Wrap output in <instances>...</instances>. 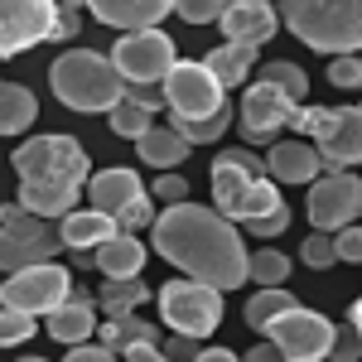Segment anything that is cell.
Returning a JSON list of instances; mask_svg holds the SVG:
<instances>
[{
    "mask_svg": "<svg viewBox=\"0 0 362 362\" xmlns=\"http://www.w3.org/2000/svg\"><path fill=\"white\" fill-rule=\"evenodd\" d=\"M155 251L165 256L169 266H179L189 280H203L213 290H237L247 285V247L237 223H227L218 208L203 203H165V213H155Z\"/></svg>",
    "mask_w": 362,
    "mask_h": 362,
    "instance_id": "obj_1",
    "label": "cell"
},
{
    "mask_svg": "<svg viewBox=\"0 0 362 362\" xmlns=\"http://www.w3.org/2000/svg\"><path fill=\"white\" fill-rule=\"evenodd\" d=\"M10 169L20 179V208L34 213V218H63L87 189V174H92V160H87L83 140L78 136H29L25 145L10 150Z\"/></svg>",
    "mask_w": 362,
    "mask_h": 362,
    "instance_id": "obj_2",
    "label": "cell"
},
{
    "mask_svg": "<svg viewBox=\"0 0 362 362\" xmlns=\"http://www.w3.org/2000/svg\"><path fill=\"white\" fill-rule=\"evenodd\" d=\"M280 25L314 54H362V0H280Z\"/></svg>",
    "mask_w": 362,
    "mask_h": 362,
    "instance_id": "obj_3",
    "label": "cell"
},
{
    "mask_svg": "<svg viewBox=\"0 0 362 362\" xmlns=\"http://www.w3.org/2000/svg\"><path fill=\"white\" fill-rule=\"evenodd\" d=\"M49 87H54V97L63 107H73V112H112L116 102H121V73L112 68V58L97 54V49H63L54 58V68H49Z\"/></svg>",
    "mask_w": 362,
    "mask_h": 362,
    "instance_id": "obj_4",
    "label": "cell"
},
{
    "mask_svg": "<svg viewBox=\"0 0 362 362\" xmlns=\"http://www.w3.org/2000/svg\"><path fill=\"white\" fill-rule=\"evenodd\" d=\"M295 136H309L324 169H353L362 165V107H295L290 116Z\"/></svg>",
    "mask_w": 362,
    "mask_h": 362,
    "instance_id": "obj_5",
    "label": "cell"
},
{
    "mask_svg": "<svg viewBox=\"0 0 362 362\" xmlns=\"http://www.w3.org/2000/svg\"><path fill=\"white\" fill-rule=\"evenodd\" d=\"M160 300V319L169 334H189V338H208L223 324V290L203 285V280H165L155 290Z\"/></svg>",
    "mask_w": 362,
    "mask_h": 362,
    "instance_id": "obj_6",
    "label": "cell"
},
{
    "mask_svg": "<svg viewBox=\"0 0 362 362\" xmlns=\"http://www.w3.org/2000/svg\"><path fill=\"white\" fill-rule=\"evenodd\" d=\"M276 203H280V184H276V179H266V174H247V169H237V165L213 160V208L223 213L227 223L247 227L251 218L271 213Z\"/></svg>",
    "mask_w": 362,
    "mask_h": 362,
    "instance_id": "obj_7",
    "label": "cell"
},
{
    "mask_svg": "<svg viewBox=\"0 0 362 362\" xmlns=\"http://www.w3.org/2000/svg\"><path fill=\"white\" fill-rule=\"evenodd\" d=\"M107 58H112V68L121 73V83H165V73L179 63L174 39L160 25L155 29H126Z\"/></svg>",
    "mask_w": 362,
    "mask_h": 362,
    "instance_id": "obj_8",
    "label": "cell"
},
{
    "mask_svg": "<svg viewBox=\"0 0 362 362\" xmlns=\"http://www.w3.org/2000/svg\"><path fill=\"white\" fill-rule=\"evenodd\" d=\"M160 92H165V107L179 116V121L213 116L227 102V87L208 73V63H203V58H179V63L165 73Z\"/></svg>",
    "mask_w": 362,
    "mask_h": 362,
    "instance_id": "obj_9",
    "label": "cell"
},
{
    "mask_svg": "<svg viewBox=\"0 0 362 362\" xmlns=\"http://www.w3.org/2000/svg\"><path fill=\"white\" fill-rule=\"evenodd\" d=\"M73 295V276L58 266V261H39L25 271H10L0 280V305L20 309V314H49Z\"/></svg>",
    "mask_w": 362,
    "mask_h": 362,
    "instance_id": "obj_10",
    "label": "cell"
},
{
    "mask_svg": "<svg viewBox=\"0 0 362 362\" xmlns=\"http://www.w3.org/2000/svg\"><path fill=\"white\" fill-rule=\"evenodd\" d=\"M362 213V179L353 169H324L319 179H309V223L314 232H338V227L358 223Z\"/></svg>",
    "mask_w": 362,
    "mask_h": 362,
    "instance_id": "obj_11",
    "label": "cell"
},
{
    "mask_svg": "<svg viewBox=\"0 0 362 362\" xmlns=\"http://www.w3.org/2000/svg\"><path fill=\"white\" fill-rule=\"evenodd\" d=\"M261 334H266V343H276L285 358L324 362L329 358V343H334V324H329L324 314H314V309L295 305V309H285L280 319H271Z\"/></svg>",
    "mask_w": 362,
    "mask_h": 362,
    "instance_id": "obj_12",
    "label": "cell"
},
{
    "mask_svg": "<svg viewBox=\"0 0 362 362\" xmlns=\"http://www.w3.org/2000/svg\"><path fill=\"white\" fill-rule=\"evenodd\" d=\"M58 227L49 218H34V213H15L0 223V271H25L39 261H54L58 256Z\"/></svg>",
    "mask_w": 362,
    "mask_h": 362,
    "instance_id": "obj_13",
    "label": "cell"
},
{
    "mask_svg": "<svg viewBox=\"0 0 362 362\" xmlns=\"http://www.w3.org/2000/svg\"><path fill=\"white\" fill-rule=\"evenodd\" d=\"M54 15V0H0V58H20L25 49L49 44Z\"/></svg>",
    "mask_w": 362,
    "mask_h": 362,
    "instance_id": "obj_14",
    "label": "cell"
},
{
    "mask_svg": "<svg viewBox=\"0 0 362 362\" xmlns=\"http://www.w3.org/2000/svg\"><path fill=\"white\" fill-rule=\"evenodd\" d=\"M290 116H295V102L285 97V92H276V87L266 83H251L247 92H242V112H237V126H242V136L247 140H276L285 126H290Z\"/></svg>",
    "mask_w": 362,
    "mask_h": 362,
    "instance_id": "obj_15",
    "label": "cell"
},
{
    "mask_svg": "<svg viewBox=\"0 0 362 362\" xmlns=\"http://www.w3.org/2000/svg\"><path fill=\"white\" fill-rule=\"evenodd\" d=\"M218 25H223V39H232V44H256L261 49L266 39H276L280 10L271 0H227Z\"/></svg>",
    "mask_w": 362,
    "mask_h": 362,
    "instance_id": "obj_16",
    "label": "cell"
},
{
    "mask_svg": "<svg viewBox=\"0 0 362 362\" xmlns=\"http://www.w3.org/2000/svg\"><path fill=\"white\" fill-rule=\"evenodd\" d=\"M266 174H271L276 184H309V179L324 174V160H319L314 140H305V136L276 140L271 155H266Z\"/></svg>",
    "mask_w": 362,
    "mask_h": 362,
    "instance_id": "obj_17",
    "label": "cell"
},
{
    "mask_svg": "<svg viewBox=\"0 0 362 362\" xmlns=\"http://www.w3.org/2000/svg\"><path fill=\"white\" fill-rule=\"evenodd\" d=\"M92 20L112 29H155L165 15H174V0H87Z\"/></svg>",
    "mask_w": 362,
    "mask_h": 362,
    "instance_id": "obj_18",
    "label": "cell"
},
{
    "mask_svg": "<svg viewBox=\"0 0 362 362\" xmlns=\"http://www.w3.org/2000/svg\"><path fill=\"white\" fill-rule=\"evenodd\" d=\"M44 319H49V338H54V343H63V348L87 343V338L97 334V300H92L87 290H73V295L58 309H49Z\"/></svg>",
    "mask_w": 362,
    "mask_h": 362,
    "instance_id": "obj_19",
    "label": "cell"
},
{
    "mask_svg": "<svg viewBox=\"0 0 362 362\" xmlns=\"http://www.w3.org/2000/svg\"><path fill=\"white\" fill-rule=\"evenodd\" d=\"M87 198H92V208L97 213H107V218H116L131 198L145 194V184H140V174L136 169H126V165H116V169H97V174H87Z\"/></svg>",
    "mask_w": 362,
    "mask_h": 362,
    "instance_id": "obj_20",
    "label": "cell"
},
{
    "mask_svg": "<svg viewBox=\"0 0 362 362\" xmlns=\"http://www.w3.org/2000/svg\"><path fill=\"white\" fill-rule=\"evenodd\" d=\"M92 266L107 280H136L145 271V247L136 232H112L102 247H92Z\"/></svg>",
    "mask_w": 362,
    "mask_h": 362,
    "instance_id": "obj_21",
    "label": "cell"
},
{
    "mask_svg": "<svg viewBox=\"0 0 362 362\" xmlns=\"http://www.w3.org/2000/svg\"><path fill=\"white\" fill-rule=\"evenodd\" d=\"M112 232H116V218L97 213V208H68V213L58 218V242H63L68 251H92V247H102Z\"/></svg>",
    "mask_w": 362,
    "mask_h": 362,
    "instance_id": "obj_22",
    "label": "cell"
},
{
    "mask_svg": "<svg viewBox=\"0 0 362 362\" xmlns=\"http://www.w3.org/2000/svg\"><path fill=\"white\" fill-rule=\"evenodd\" d=\"M189 140L179 136L174 126H150L145 136L136 140V155L145 160V165H155V169H179L184 160H189Z\"/></svg>",
    "mask_w": 362,
    "mask_h": 362,
    "instance_id": "obj_23",
    "label": "cell"
},
{
    "mask_svg": "<svg viewBox=\"0 0 362 362\" xmlns=\"http://www.w3.org/2000/svg\"><path fill=\"white\" fill-rule=\"evenodd\" d=\"M39 121V97L25 83H0V136H25Z\"/></svg>",
    "mask_w": 362,
    "mask_h": 362,
    "instance_id": "obj_24",
    "label": "cell"
},
{
    "mask_svg": "<svg viewBox=\"0 0 362 362\" xmlns=\"http://www.w3.org/2000/svg\"><path fill=\"white\" fill-rule=\"evenodd\" d=\"M203 63H208V73L223 87H242L251 78V68H256V44H232V39H227V44H218Z\"/></svg>",
    "mask_w": 362,
    "mask_h": 362,
    "instance_id": "obj_25",
    "label": "cell"
},
{
    "mask_svg": "<svg viewBox=\"0 0 362 362\" xmlns=\"http://www.w3.org/2000/svg\"><path fill=\"white\" fill-rule=\"evenodd\" d=\"M256 83H266V87H276V92H285L295 107L309 97V73L300 68V63H290V58H271V63H261Z\"/></svg>",
    "mask_w": 362,
    "mask_h": 362,
    "instance_id": "obj_26",
    "label": "cell"
},
{
    "mask_svg": "<svg viewBox=\"0 0 362 362\" xmlns=\"http://www.w3.org/2000/svg\"><path fill=\"white\" fill-rule=\"evenodd\" d=\"M295 305H300V300H295L290 290H280V285H261V290H256V295L247 300L242 319H247V329H256V334H261L271 319H280L285 309H295Z\"/></svg>",
    "mask_w": 362,
    "mask_h": 362,
    "instance_id": "obj_27",
    "label": "cell"
},
{
    "mask_svg": "<svg viewBox=\"0 0 362 362\" xmlns=\"http://www.w3.org/2000/svg\"><path fill=\"white\" fill-rule=\"evenodd\" d=\"M131 343H160V329H155V324H145L140 314L107 319V329H102V348H112V353H126Z\"/></svg>",
    "mask_w": 362,
    "mask_h": 362,
    "instance_id": "obj_28",
    "label": "cell"
},
{
    "mask_svg": "<svg viewBox=\"0 0 362 362\" xmlns=\"http://www.w3.org/2000/svg\"><path fill=\"white\" fill-rule=\"evenodd\" d=\"M150 300L145 280H102V314L107 319H121V314H136L140 305Z\"/></svg>",
    "mask_w": 362,
    "mask_h": 362,
    "instance_id": "obj_29",
    "label": "cell"
},
{
    "mask_svg": "<svg viewBox=\"0 0 362 362\" xmlns=\"http://www.w3.org/2000/svg\"><path fill=\"white\" fill-rule=\"evenodd\" d=\"M169 126L179 131V136L189 140V145H218L227 136V126H232V112H227V102L218 107L213 116H194V121H179V116H169Z\"/></svg>",
    "mask_w": 362,
    "mask_h": 362,
    "instance_id": "obj_30",
    "label": "cell"
},
{
    "mask_svg": "<svg viewBox=\"0 0 362 362\" xmlns=\"http://www.w3.org/2000/svg\"><path fill=\"white\" fill-rule=\"evenodd\" d=\"M247 276H256V285H285L290 276V256L276 247H261L256 256H247Z\"/></svg>",
    "mask_w": 362,
    "mask_h": 362,
    "instance_id": "obj_31",
    "label": "cell"
},
{
    "mask_svg": "<svg viewBox=\"0 0 362 362\" xmlns=\"http://www.w3.org/2000/svg\"><path fill=\"white\" fill-rule=\"evenodd\" d=\"M107 116H112V131H116V136H126V140H140L150 126H155V121H150V112H145V107H136V102H126V97H121Z\"/></svg>",
    "mask_w": 362,
    "mask_h": 362,
    "instance_id": "obj_32",
    "label": "cell"
},
{
    "mask_svg": "<svg viewBox=\"0 0 362 362\" xmlns=\"http://www.w3.org/2000/svg\"><path fill=\"white\" fill-rule=\"evenodd\" d=\"M300 261H305L309 271H329L338 261V251H334V232H309L305 242H300Z\"/></svg>",
    "mask_w": 362,
    "mask_h": 362,
    "instance_id": "obj_33",
    "label": "cell"
},
{
    "mask_svg": "<svg viewBox=\"0 0 362 362\" xmlns=\"http://www.w3.org/2000/svg\"><path fill=\"white\" fill-rule=\"evenodd\" d=\"M34 338V314H20V309L0 305V348H20Z\"/></svg>",
    "mask_w": 362,
    "mask_h": 362,
    "instance_id": "obj_34",
    "label": "cell"
},
{
    "mask_svg": "<svg viewBox=\"0 0 362 362\" xmlns=\"http://www.w3.org/2000/svg\"><path fill=\"white\" fill-rule=\"evenodd\" d=\"M155 223V203H150V189L140 198H131L121 213H116V232H140V227H150Z\"/></svg>",
    "mask_w": 362,
    "mask_h": 362,
    "instance_id": "obj_35",
    "label": "cell"
},
{
    "mask_svg": "<svg viewBox=\"0 0 362 362\" xmlns=\"http://www.w3.org/2000/svg\"><path fill=\"white\" fill-rule=\"evenodd\" d=\"M329 83L358 92L362 87V54H334L329 58Z\"/></svg>",
    "mask_w": 362,
    "mask_h": 362,
    "instance_id": "obj_36",
    "label": "cell"
},
{
    "mask_svg": "<svg viewBox=\"0 0 362 362\" xmlns=\"http://www.w3.org/2000/svg\"><path fill=\"white\" fill-rule=\"evenodd\" d=\"M223 5L227 0H174V10H179L184 25H213L223 15Z\"/></svg>",
    "mask_w": 362,
    "mask_h": 362,
    "instance_id": "obj_37",
    "label": "cell"
},
{
    "mask_svg": "<svg viewBox=\"0 0 362 362\" xmlns=\"http://www.w3.org/2000/svg\"><path fill=\"white\" fill-rule=\"evenodd\" d=\"M329 358H334V362H358L362 358V338H358V329H353V324H338V329H334Z\"/></svg>",
    "mask_w": 362,
    "mask_h": 362,
    "instance_id": "obj_38",
    "label": "cell"
},
{
    "mask_svg": "<svg viewBox=\"0 0 362 362\" xmlns=\"http://www.w3.org/2000/svg\"><path fill=\"white\" fill-rule=\"evenodd\" d=\"M334 251L338 261H348V266H362V223H348L334 232Z\"/></svg>",
    "mask_w": 362,
    "mask_h": 362,
    "instance_id": "obj_39",
    "label": "cell"
},
{
    "mask_svg": "<svg viewBox=\"0 0 362 362\" xmlns=\"http://www.w3.org/2000/svg\"><path fill=\"white\" fill-rule=\"evenodd\" d=\"M290 227V208H285V198H280L271 213H261V218H251L247 223V232H256V237H280Z\"/></svg>",
    "mask_w": 362,
    "mask_h": 362,
    "instance_id": "obj_40",
    "label": "cell"
},
{
    "mask_svg": "<svg viewBox=\"0 0 362 362\" xmlns=\"http://www.w3.org/2000/svg\"><path fill=\"white\" fill-rule=\"evenodd\" d=\"M126 102H136V107H145V112H165V92H160V83H126V92H121Z\"/></svg>",
    "mask_w": 362,
    "mask_h": 362,
    "instance_id": "obj_41",
    "label": "cell"
},
{
    "mask_svg": "<svg viewBox=\"0 0 362 362\" xmlns=\"http://www.w3.org/2000/svg\"><path fill=\"white\" fill-rule=\"evenodd\" d=\"M150 194L155 198H165V203H184V198H189V179H184V174H160V179H155V189H150Z\"/></svg>",
    "mask_w": 362,
    "mask_h": 362,
    "instance_id": "obj_42",
    "label": "cell"
},
{
    "mask_svg": "<svg viewBox=\"0 0 362 362\" xmlns=\"http://www.w3.org/2000/svg\"><path fill=\"white\" fill-rule=\"evenodd\" d=\"M160 353H165V358H174V362H194V353H198V338H189V334H174V338H165V343H160Z\"/></svg>",
    "mask_w": 362,
    "mask_h": 362,
    "instance_id": "obj_43",
    "label": "cell"
},
{
    "mask_svg": "<svg viewBox=\"0 0 362 362\" xmlns=\"http://www.w3.org/2000/svg\"><path fill=\"white\" fill-rule=\"evenodd\" d=\"M63 362H116L112 348H102V343H73V353Z\"/></svg>",
    "mask_w": 362,
    "mask_h": 362,
    "instance_id": "obj_44",
    "label": "cell"
},
{
    "mask_svg": "<svg viewBox=\"0 0 362 362\" xmlns=\"http://www.w3.org/2000/svg\"><path fill=\"white\" fill-rule=\"evenodd\" d=\"M218 160H223V165H237V169H247V174H266V160H256L251 150H223ZM266 179H271V174H266Z\"/></svg>",
    "mask_w": 362,
    "mask_h": 362,
    "instance_id": "obj_45",
    "label": "cell"
},
{
    "mask_svg": "<svg viewBox=\"0 0 362 362\" xmlns=\"http://www.w3.org/2000/svg\"><path fill=\"white\" fill-rule=\"evenodd\" d=\"M49 39H58V44H63V39H78V10H58Z\"/></svg>",
    "mask_w": 362,
    "mask_h": 362,
    "instance_id": "obj_46",
    "label": "cell"
},
{
    "mask_svg": "<svg viewBox=\"0 0 362 362\" xmlns=\"http://www.w3.org/2000/svg\"><path fill=\"white\" fill-rule=\"evenodd\" d=\"M126 362H174V358L160 353V343H131L126 348Z\"/></svg>",
    "mask_w": 362,
    "mask_h": 362,
    "instance_id": "obj_47",
    "label": "cell"
},
{
    "mask_svg": "<svg viewBox=\"0 0 362 362\" xmlns=\"http://www.w3.org/2000/svg\"><path fill=\"white\" fill-rule=\"evenodd\" d=\"M242 362H295V358H285L276 343H261V348H251V353H247Z\"/></svg>",
    "mask_w": 362,
    "mask_h": 362,
    "instance_id": "obj_48",
    "label": "cell"
},
{
    "mask_svg": "<svg viewBox=\"0 0 362 362\" xmlns=\"http://www.w3.org/2000/svg\"><path fill=\"white\" fill-rule=\"evenodd\" d=\"M194 362H242V358H237L232 348H198Z\"/></svg>",
    "mask_w": 362,
    "mask_h": 362,
    "instance_id": "obj_49",
    "label": "cell"
},
{
    "mask_svg": "<svg viewBox=\"0 0 362 362\" xmlns=\"http://www.w3.org/2000/svg\"><path fill=\"white\" fill-rule=\"evenodd\" d=\"M348 324H353V329H358V338H362V300L353 305V314H348Z\"/></svg>",
    "mask_w": 362,
    "mask_h": 362,
    "instance_id": "obj_50",
    "label": "cell"
},
{
    "mask_svg": "<svg viewBox=\"0 0 362 362\" xmlns=\"http://www.w3.org/2000/svg\"><path fill=\"white\" fill-rule=\"evenodd\" d=\"M58 10H87V0H54Z\"/></svg>",
    "mask_w": 362,
    "mask_h": 362,
    "instance_id": "obj_51",
    "label": "cell"
},
{
    "mask_svg": "<svg viewBox=\"0 0 362 362\" xmlns=\"http://www.w3.org/2000/svg\"><path fill=\"white\" fill-rule=\"evenodd\" d=\"M20 362H49V358H20Z\"/></svg>",
    "mask_w": 362,
    "mask_h": 362,
    "instance_id": "obj_52",
    "label": "cell"
},
{
    "mask_svg": "<svg viewBox=\"0 0 362 362\" xmlns=\"http://www.w3.org/2000/svg\"><path fill=\"white\" fill-rule=\"evenodd\" d=\"M0 83H5V78H0Z\"/></svg>",
    "mask_w": 362,
    "mask_h": 362,
    "instance_id": "obj_53",
    "label": "cell"
}]
</instances>
